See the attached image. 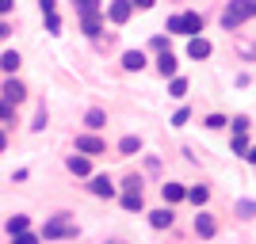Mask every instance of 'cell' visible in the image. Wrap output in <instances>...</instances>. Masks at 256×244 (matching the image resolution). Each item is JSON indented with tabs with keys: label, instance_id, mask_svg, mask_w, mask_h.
I'll list each match as a JSON object with an SVG mask.
<instances>
[{
	"label": "cell",
	"instance_id": "cell-1",
	"mask_svg": "<svg viewBox=\"0 0 256 244\" xmlns=\"http://www.w3.org/2000/svg\"><path fill=\"white\" fill-rule=\"evenodd\" d=\"M38 233H42V241H76V237H80V225L73 222V214H69V210H58L54 218L42 222Z\"/></svg>",
	"mask_w": 256,
	"mask_h": 244
},
{
	"label": "cell",
	"instance_id": "cell-2",
	"mask_svg": "<svg viewBox=\"0 0 256 244\" xmlns=\"http://www.w3.org/2000/svg\"><path fill=\"white\" fill-rule=\"evenodd\" d=\"M248 19H256V0H230L222 8V31H237Z\"/></svg>",
	"mask_w": 256,
	"mask_h": 244
},
{
	"label": "cell",
	"instance_id": "cell-3",
	"mask_svg": "<svg viewBox=\"0 0 256 244\" xmlns=\"http://www.w3.org/2000/svg\"><path fill=\"white\" fill-rule=\"evenodd\" d=\"M164 31L168 34H184V38H195V34L203 31V15H199V11H172L168 23H164Z\"/></svg>",
	"mask_w": 256,
	"mask_h": 244
},
{
	"label": "cell",
	"instance_id": "cell-4",
	"mask_svg": "<svg viewBox=\"0 0 256 244\" xmlns=\"http://www.w3.org/2000/svg\"><path fill=\"white\" fill-rule=\"evenodd\" d=\"M134 11H138V8H134V0H107L104 15H107V23H111V27H126Z\"/></svg>",
	"mask_w": 256,
	"mask_h": 244
},
{
	"label": "cell",
	"instance_id": "cell-5",
	"mask_svg": "<svg viewBox=\"0 0 256 244\" xmlns=\"http://www.w3.org/2000/svg\"><path fill=\"white\" fill-rule=\"evenodd\" d=\"M73 149H76V153H84V157H104V153H107V141L100 138V134H92V130H84V134H76Z\"/></svg>",
	"mask_w": 256,
	"mask_h": 244
},
{
	"label": "cell",
	"instance_id": "cell-6",
	"mask_svg": "<svg viewBox=\"0 0 256 244\" xmlns=\"http://www.w3.org/2000/svg\"><path fill=\"white\" fill-rule=\"evenodd\" d=\"M0 99L12 103V107L27 103V84H23L20 76H4V84H0Z\"/></svg>",
	"mask_w": 256,
	"mask_h": 244
},
{
	"label": "cell",
	"instance_id": "cell-7",
	"mask_svg": "<svg viewBox=\"0 0 256 244\" xmlns=\"http://www.w3.org/2000/svg\"><path fill=\"white\" fill-rule=\"evenodd\" d=\"M88 195H92V199H115L118 195V183L111 180V176H104V172H100V176H88Z\"/></svg>",
	"mask_w": 256,
	"mask_h": 244
},
{
	"label": "cell",
	"instance_id": "cell-8",
	"mask_svg": "<svg viewBox=\"0 0 256 244\" xmlns=\"http://www.w3.org/2000/svg\"><path fill=\"white\" fill-rule=\"evenodd\" d=\"M104 23H107L104 11H92V15H76V27H80V34H84V38H100V34H104Z\"/></svg>",
	"mask_w": 256,
	"mask_h": 244
},
{
	"label": "cell",
	"instance_id": "cell-9",
	"mask_svg": "<svg viewBox=\"0 0 256 244\" xmlns=\"http://www.w3.org/2000/svg\"><path fill=\"white\" fill-rule=\"evenodd\" d=\"M153 69H157L164 80H172V76H180V57L172 50H164V53H157V61H153Z\"/></svg>",
	"mask_w": 256,
	"mask_h": 244
},
{
	"label": "cell",
	"instance_id": "cell-10",
	"mask_svg": "<svg viewBox=\"0 0 256 244\" xmlns=\"http://www.w3.org/2000/svg\"><path fill=\"white\" fill-rule=\"evenodd\" d=\"M65 168L73 172V176H80V180H88V176H92V157H84V153H69V157H65Z\"/></svg>",
	"mask_w": 256,
	"mask_h": 244
},
{
	"label": "cell",
	"instance_id": "cell-11",
	"mask_svg": "<svg viewBox=\"0 0 256 244\" xmlns=\"http://www.w3.org/2000/svg\"><path fill=\"white\" fill-rule=\"evenodd\" d=\"M160 199L168 202V206H180V202H188V187L176 183V180H168V183H160Z\"/></svg>",
	"mask_w": 256,
	"mask_h": 244
},
{
	"label": "cell",
	"instance_id": "cell-12",
	"mask_svg": "<svg viewBox=\"0 0 256 244\" xmlns=\"http://www.w3.org/2000/svg\"><path fill=\"white\" fill-rule=\"evenodd\" d=\"M172 225H176V214H172L168 202L157 206V210H150V229H172Z\"/></svg>",
	"mask_w": 256,
	"mask_h": 244
},
{
	"label": "cell",
	"instance_id": "cell-13",
	"mask_svg": "<svg viewBox=\"0 0 256 244\" xmlns=\"http://www.w3.org/2000/svg\"><path fill=\"white\" fill-rule=\"evenodd\" d=\"M118 65H122V73H142L150 65V57H146V50H126Z\"/></svg>",
	"mask_w": 256,
	"mask_h": 244
},
{
	"label": "cell",
	"instance_id": "cell-14",
	"mask_svg": "<svg viewBox=\"0 0 256 244\" xmlns=\"http://www.w3.org/2000/svg\"><path fill=\"white\" fill-rule=\"evenodd\" d=\"M195 233H199V241H210V237L218 233V222H214V214H206V210L195 214Z\"/></svg>",
	"mask_w": 256,
	"mask_h": 244
},
{
	"label": "cell",
	"instance_id": "cell-15",
	"mask_svg": "<svg viewBox=\"0 0 256 244\" xmlns=\"http://www.w3.org/2000/svg\"><path fill=\"white\" fill-rule=\"evenodd\" d=\"M210 53H214V46L206 42L203 34H195V38H188V57H192V61H206Z\"/></svg>",
	"mask_w": 256,
	"mask_h": 244
},
{
	"label": "cell",
	"instance_id": "cell-16",
	"mask_svg": "<svg viewBox=\"0 0 256 244\" xmlns=\"http://www.w3.org/2000/svg\"><path fill=\"white\" fill-rule=\"evenodd\" d=\"M115 153H118V157H138V153H142V138H138V134H122L118 145H115Z\"/></svg>",
	"mask_w": 256,
	"mask_h": 244
},
{
	"label": "cell",
	"instance_id": "cell-17",
	"mask_svg": "<svg viewBox=\"0 0 256 244\" xmlns=\"http://www.w3.org/2000/svg\"><path fill=\"white\" fill-rule=\"evenodd\" d=\"M104 126H107V111H104V107H88V111H84V130L100 134Z\"/></svg>",
	"mask_w": 256,
	"mask_h": 244
},
{
	"label": "cell",
	"instance_id": "cell-18",
	"mask_svg": "<svg viewBox=\"0 0 256 244\" xmlns=\"http://www.w3.org/2000/svg\"><path fill=\"white\" fill-rule=\"evenodd\" d=\"M20 65H23L20 50H4V53H0V69H4V76H16V73H20Z\"/></svg>",
	"mask_w": 256,
	"mask_h": 244
},
{
	"label": "cell",
	"instance_id": "cell-19",
	"mask_svg": "<svg viewBox=\"0 0 256 244\" xmlns=\"http://www.w3.org/2000/svg\"><path fill=\"white\" fill-rule=\"evenodd\" d=\"M188 202H192L195 210H203L206 202H210V187H206V183H195V187H188Z\"/></svg>",
	"mask_w": 256,
	"mask_h": 244
},
{
	"label": "cell",
	"instance_id": "cell-20",
	"mask_svg": "<svg viewBox=\"0 0 256 244\" xmlns=\"http://www.w3.org/2000/svg\"><path fill=\"white\" fill-rule=\"evenodd\" d=\"M118 202H122V210H130V214L146 210V195H142V191H122V195H118Z\"/></svg>",
	"mask_w": 256,
	"mask_h": 244
},
{
	"label": "cell",
	"instance_id": "cell-21",
	"mask_svg": "<svg viewBox=\"0 0 256 244\" xmlns=\"http://www.w3.org/2000/svg\"><path fill=\"white\" fill-rule=\"evenodd\" d=\"M27 229H31V218H27V214H12L8 222H4V233H8V237L27 233Z\"/></svg>",
	"mask_w": 256,
	"mask_h": 244
},
{
	"label": "cell",
	"instance_id": "cell-22",
	"mask_svg": "<svg viewBox=\"0 0 256 244\" xmlns=\"http://www.w3.org/2000/svg\"><path fill=\"white\" fill-rule=\"evenodd\" d=\"M234 214H237V222H252V218H256V202L252 199H237Z\"/></svg>",
	"mask_w": 256,
	"mask_h": 244
},
{
	"label": "cell",
	"instance_id": "cell-23",
	"mask_svg": "<svg viewBox=\"0 0 256 244\" xmlns=\"http://www.w3.org/2000/svg\"><path fill=\"white\" fill-rule=\"evenodd\" d=\"M46 126H50V111H46V103H38V111L31 118V134H42Z\"/></svg>",
	"mask_w": 256,
	"mask_h": 244
},
{
	"label": "cell",
	"instance_id": "cell-24",
	"mask_svg": "<svg viewBox=\"0 0 256 244\" xmlns=\"http://www.w3.org/2000/svg\"><path fill=\"white\" fill-rule=\"evenodd\" d=\"M76 15H92V11H104V0H73Z\"/></svg>",
	"mask_w": 256,
	"mask_h": 244
},
{
	"label": "cell",
	"instance_id": "cell-25",
	"mask_svg": "<svg viewBox=\"0 0 256 244\" xmlns=\"http://www.w3.org/2000/svg\"><path fill=\"white\" fill-rule=\"evenodd\" d=\"M188 88H192V84H188V76H172V80H168V96L184 99V96H188Z\"/></svg>",
	"mask_w": 256,
	"mask_h": 244
},
{
	"label": "cell",
	"instance_id": "cell-26",
	"mask_svg": "<svg viewBox=\"0 0 256 244\" xmlns=\"http://www.w3.org/2000/svg\"><path fill=\"white\" fill-rule=\"evenodd\" d=\"M248 149H252V145H248L245 134H234V138H230V153H237V157H248Z\"/></svg>",
	"mask_w": 256,
	"mask_h": 244
},
{
	"label": "cell",
	"instance_id": "cell-27",
	"mask_svg": "<svg viewBox=\"0 0 256 244\" xmlns=\"http://www.w3.org/2000/svg\"><path fill=\"white\" fill-rule=\"evenodd\" d=\"M16 122H20V118H16V107L0 99V126H16Z\"/></svg>",
	"mask_w": 256,
	"mask_h": 244
},
{
	"label": "cell",
	"instance_id": "cell-28",
	"mask_svg": "<svg viewBox=\"0 0 256 244\" xmlns=\"http://www.w3.org/2000/svg\"><path fill=\"white\" fill-rule=\"evenodd\" d=\"M203 126H206V130H226V126H230V118L214 111V115H206V118H203Z\"/></svg>",
	"mask_w": 256,
	"mask_h": 244
},
{
	"label": "cell",
	"instance_id": "cell-29",
	"mask_svg": "<svg viewBox=\"0 0 256 244\" xmlns=\"http://www.w3.org/2000/svg\"><path fill=\"white\" fill-rule=\"evenodd\" d=\"M12 244H42V233H34V229H27V233H16V237H12Z\"/></svg>",
	"mask_w": 256,
	"mask_h": 244
},
{
	"label": "cell",
	"instance_id": "cell-30",
	"mask_svg": "<svg viewBox=\"0 0 256 244\" xmlns=\"http://www.w3.org/2000/svg\"><path fill=\"white\" fill-rule=\"evenodd\" d=\"M42 23H46V31H50V34H62V15H58V11H46Z\"/></svg>",
	"mask_w": 256,
	"mask_h": 244
},
{
	"label": "cell",
	"instance_id": "cell-31",
	"mask_svg": "<svg viewBox=\"0 0 256 244\" xmlns=\"http://www.w3.org/2000/svg\"><path fill=\"white\" fill-rule=\"evenodd\" d=\"M248 126H252L248 115H234V118H230V130H234V134H248Z\"/></svg>",
	"mask_w": 256,
	"mask_h": 244
},
{
	"label": "cell",
	"instance_id": "cell-32",
	"mask_svg": "<svg viewBox=\"0 0 256 244\" xmlns=\"http://www.w3.org/2000/svg\"><path fill=\"white\" fill-rule=\"evenodd\" d=\"M188 118H192V107H180V111H176V115H172L168 122H172L176 130H180V126H188Z\"/></svg>",
	"mask_w": 256,
	"mask_h": 244
},
{
	"label": "cell",
	"instance_id": "cell-33",
	"mask_svg": "<svg viewBox=\"0 0 256 244\" xmlns=\"http://www.w3.org/2000/svg\"><path fill=\"white\" fill-rule=\"evenodd\" d=\"M142 183H146L142 176H126V180L118 183V187H122V191H142Z\"/></svg>",
	"mask_w": 256,
	"mask_h": 244
},
{
	"label": "cell",
	"instance_id": "cell-34",
	"mask_svg": "<svg viewBox=\"0 0 256 244\" xmlns=\"http://www.w3.org/2000/svg\"><path fill=\"white\" fill-rule=\"evenodd\" d=\"M150 50H153V53H164V50H168V34H157V38H150Z\"/></svg>",
	"mask_w": 256,
	"mask_h": 244
},
{
	"label": "cell",
	"instance_id": "cell-35",
	"mask_svg": "<svg viewBox=\"0 0 256 244\" xmlns=\"http://www.w3.org/2000/svg\"><path fill=\"white\" fill-rule=\"evenodd\" d=\"M8 34H12V23H8V15H0V42H4Z\"/></svg>",
	"mask_w": 256,
	"mask_h": 244
},
{
	"label": "cell",
	"instance_id": "cell-36",
	"mask_svg": "<svg viewBox=\"0 0 256 244\" xmlns=\"http://www.w3.org/2000/svg\"><path fill=\"white\" fill-rule=\"evenodd\" d=\"M38 11H42V15L46 11H58V0H38Z\"/></svg>",
	"mask_w": 256,
	"mask_h": 244
},
{
	"label": "cell",
	"instance_id": "cell-37",
	"mask_svg": "<svg viewBox=\"0 0 256 244\" xmlns=\"http://www.w3.org/2000/svg\"><path fill=\"white\" fill-rule=\"evenodd\" d=\"M16 11V0H0V15H12Z\"/></svg>",
	"mask_w": 256,
	"mask_h": 244
},
{
	"label": "cell",
	"instance_id": "cell-38",
	"mask_svg": "<svg viewBox=\"0 0 256 244\" xmlns=\"http://www.w3.org/2000/svg\"><path fill=\"white\" fill-rule=\"evenodd\" d=\"M0 153H8V126H0Z\"/></svg>",
	"mask_w": 256,
	"mask_h": 244
},
{
	"label": "cell",
	"instance_id": "cell-39",
	"mask_svg": "<svg viewBox=\"0 0 256 244\" xmlns=\"http://www.w3.org/2000/svg\"><path fill=\"white\" fill-rule=\"evenodd\" d=\"M153 4H157V0H134V8H138V11H150Z\"/></svg>",
	"mask_w": 256,
	"mask_h": 244
},
{
	"label": "cell",
	"instance_id": "cell-40",
	"mask_svg": "<svg viewBox=\"0 0 256 244\" xmlns=\"http://www.w3.org/2000/svg\"><path fill=\"white\" fill-rule=\"evenodd\" d=\"M241 57H248V61H252V57H256V46H241Z\"/></svg>",
	"mask_w": 256,
	"mask_h": 244
},
{
	"label": "cell",
	"instance_id": "cell-41",
	"mask_svg": "<svg viewBox=\"0 0 256 244\" xmlns=\"http://www.w3.org/2000/svg\"><path fill=\"white\" fill-rule=\"evenodd\" d=\"M245 160H248V164H252V168H256V145L248 149V157H245Z\"/></svg>",
	"mask_w": 256,
	"mask_h": 244
},
{
	"label": "cell",
	"instance_id": "cell-42",
	"mask_svg": "<svg viewBox=\"0 0 256 244\" xmlns=\"http://www.w3.org/2000/svg\"><path fill=\"white\" fill-rule=\"evenodd\" d=\"M107 244H122V241H107Z\"/></svg>",
	"mask_w": 256,
	"mask_h": 244
}]
</instances>
